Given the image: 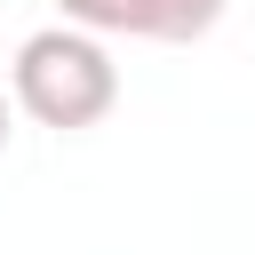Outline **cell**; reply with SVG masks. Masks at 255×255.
Instances as JSON below:
<instances>
[{
	"instance_id": "6da1fadb",
	"label": "cell",
	"mask_w": 255,
	"mask_h": 255,
	"mask_svg": "<svg viewBox=\"0 0 255 255\" xmlns=\"http://www.w3.org/2000/svg\"><path fill=\"white\" fill-rule=\"evenodd\" d=\"M8 104L32 120V128H56V135H80L96 128L112 104H120V64L104 40L72 32V24H48L16 48L8 64Z\"/></svg>"
},
{
	"instance_id": "7a4b0ae2",
	"label": "cell",
	"mask_w": 255,
	"mask_h": 255,
	"mask_svg": "<svg viewBox=\"0 0 255 255\" xmlns=\"http://www.w3.org/2000/svg\"><path fill=\"white\" fill-rule=\"evenodd\" d=\"M223 8H231V0H143L135 40H167V48H183V40L215 32V16H223Z\"/></svg>"
},
{
	"instance_id": "3957f363",
	"label": "cell",
	"mask_w": 255,
	"mask_h": 255,
	"mask_svg": "<svg viewBox=\"0 0 255 255\" xmlns=\"http://www.w3.org/2000/svg\"><path fill=\"white\" fill-rule=\"evenodd\" d=\"M56 8L88 40H135V24H143V0H56Z\"/></svg>"
},
{
	"instance_id": "277c9868",
	"label": "cell",
	"mask_w": 255,
	"mask_h": 255,
	"mask_svg": "<svg viewBox=\"0 0 255 255\" xmlns=\"http://www.w3.org/2000/svg\"><path fill=\"white\" fill-rule=\"evenodd\" d=\"M8 135H16V104H8V88H0V151H8Z\"/></svg>"
}]
</instances>
